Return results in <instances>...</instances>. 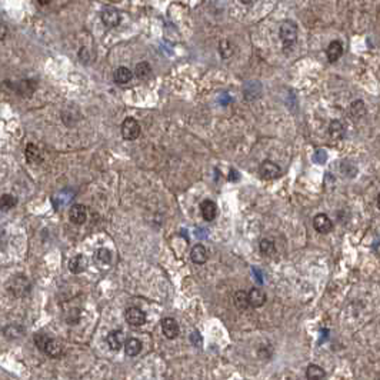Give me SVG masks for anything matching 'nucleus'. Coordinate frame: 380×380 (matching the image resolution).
<instances>
[{
    "mask_svg": "<svg viewBox=\"0 0 380 380\" xmlns=\"http://www.w3.org/2000/svg\"><path fill=\"white\" fill-rule=\"evenodd\" d=\"M95 259H96L99 263H102V265H110V263H112V252H110L109 249L102 247V249H99V250L96 252Z\"/></svg>",
    "mask_w": 380,
    "mask_h": 380,
    "instance_id": "c756f323",
    "label": "nucleus"
},
{
    "mask_svg": "<svg viewBox=\"0 0 380 380\" xmlns=\"http://www.w3.org/2000/svg\"><path fill=\"white\" fill-rule=\"evenodd\" d=\"M233 52H234V47H233V43L229 42V40H222L219 43V53L223 59H229L232 57Z\"/></svg>",
    "mask_w": 380,
    "mask_h": 380,
    "instance_id": "c85d7f7f",
    "label": "nucleus"
},
{
    "mask_svg": "<svg viewBox=\"0 0 380 380\" xmlns=\"http://www.w3.org/2000/svg\"><path fill=\"white\" fill-rule=\"evenodd\" d=\"M7 35H9V29H7V26H6L4 23H0V42L4 40V39L7 38Z\"/></svg>",
    "mask_w": 380,
    "mask_h": 380,
    "instance_id": "473e14b6",
    "label": "nucleus"
},
{
    "mask_svg": "<svg viewBox=\"0 0 380 380\" xmlns=\"http://www.w3.org/2000/svg\"><path fill=\"white\" fill-rule=\"evenodd\" d=\"M200 211H202V216L206 222H211L214 220V217L217 216V206L213 200H203L202 205H200Z\"/></svg>",
    "mask_w": 380,
    "mask_h": 380,
    "instance_id": "2eb2a0df",
    "label": "nucleus"
},
{
    "mask_svg": "<svg viewBox=\"0 0 380 380\" xmlns=\"http://www.w3.org/2000/svg\"><path fill=\"white\" fill-rule=\"evenodd\" d=\"M100 19H102V23L105 24L106 27H117L122 21V16H120L117 9L107 6L102 10Z\"/></svg>",
    "mask_w": 380,
    "mask_h": 380,
    "instance_id": "20e7f679",
    "label": "nucleus"
},
{
    "mask_svg": "<svg viewBox=\"0 0 380 380\" xmlns=\"http://www.w3.org/2000/svg\"><path fill=\"white\" fill-rule=\"evenodd\" d=\"M364 113H366V107H364L363 100H355L349 107V116L355 122H358L359 119H361Z\"/></svg>",
    "mask_w": 380,
    "mask_h": 380,
    "instance_id": "412c9836",
    "label": "nucleus"
},
{
    "mask_svg": "<svg viewBox=\"0 0 380 380\" xmlns=\"http://www.w3.org/2000/svg\"><path fill=\"white\" fill-rule=\"evenodd\" d=\"M15 92L19 95V96H24V97H29L33 95V92L36 90V82L33 80H21L18 85L13 86Z\"/></svg>",
    "mask_w": 380,
    "mask_h": 380,
    "instance_id": "6ab92c4d",
    "label": "nucleus"
},
{
    "mask_svg": "<svg viewBox=\"0 0 380 380\" xmlns=\"http://www.w3.org/2000/svg\"><path fill=\"white\" fill-rule=\"evenodd\" d=\"M346 133L344 125L340 120H332L329 125V134L332 139H342Z\"/></svg>",
    "mask_w": 380,
    "mask_h": 380,
    "instance_id": "5701e85b",
    "label": "nucleus"
},
{
    "mask_svg": "<svg viewBox=\"0 0 380 380\" xmlns=\"http://www.w3.org/2000/svg\"><path fill=\"white\" fill-rule=\"evenodd\" d=\"M190 257H191V262L196 263V265H203L206 263L208 257H209V253H208V249L202 245V243H197L191 247V252H190Z\"/></svg>",
    "mask_w": 380,
    "mask_h": 380,
    "instance_id": "ddd939ff",
    "label": "nucleus"
},
{
    "mask_svg": "<svg viewBox=\"0 0 380 380\" xmlns=\"http://www.w3.org/2000/svg\"><path fill=\"white\" fill-rule=\"evenodd\" d=\"M123 347H125V352H126L127 356L133 358V356H137L142 352V342L139 339L130 338L125 342Z\"/></svg>",
    "mask_w": 380,
    "mask_h": 380,
    "instance_id": "aec40b11",
    "label": "nucleus"
},
{
    "mask_svg": "<svg viewBox=\"0 0 380 380\" xmlns=\"http://www.w3.org/2000/svg\"><path fill=\"white\" fill-rule=\"evenodd\" d=\"M313 226L316 229V232L326 234V233L332 232L333 229V222L330 220V217L324 213H319L313 217Z\"/></svg>",
    "mask_w": 380,
    "mask_h": 380,
    "instance_id": "6e6552de",
    "label": "nucleus"
},
{
    "mask_svg": "<svg viewBox=\"0 0 380 380\" xmlns=\"http://www.w3.org/2000/svg\"><path fill=\"white\" fill-rule=\"evenodd\" d=\"M120 130L125 140H136L140 136V125L134 117H126L122 123Z\"/></svg>",
    "mask_w": 380,
    "mask_h": 380,
    "instance_id": "7ed1b4c3",
    "label": "nucleus"
},
{
    "mask_svg": "<svg viewBox=\"0 0 380 380\" xmlns=\"http://www.w3.org/2000/svg\"><path fill=\"white\" fill-rule=\"evenodd\" d=\"M247 299H249V306H252V307H262L266 303V293L262 289L254 287L247 293Z\"/></svg>",
    "mask_w": 380,
    "mask_h": 380,
    "instance_id": "f3484780",
    "label": "nucleus"
},
{
    "mask_svg": "<svg viewBox=\"0 0 380 380\" xmlns=\"http://www.w3.org/2000/svg\"><path fill=\"white\" fill-rule=\"evenodd\" d=\"M239 179H240V174H239V171H237V170H234V169L230 170V173H229V180L236 182V180H239Z\"/></svg>",
    "mask_w": 380,
    "mask_h": 380,
    "instance_id": "72a5a7b5",
    "label": "nucleus"
},
{
    "mask_svg": "<svg viewBox=\"0 0 380 380\" xmlns=\"http://www.w3.org/2000/svg\"><path fill=\"white\" fill-rule=\"evenodd\" d=\"M259 174L265 180H275L282 174V170L276 163L270 162V160H266L259 166Z\"/></svg>",
    "mask_w": 380,
    "mask_h": 380,
    "instance_id": "39448f33",
    "label": "nucleus"
},
{
    "mask_svg": "<svg viewBox=\"0 0 380 380\" xmlns=\"http://www.w3.org/2000/svg\"><path fill=\"white\" fill-rule=\"evenodd\" d=\"M315 159H316L317 163L323 165V163H326L327 154H326V152H324V150H317L316 154H315Z\"/></svg>",
    "mask_w": 380,
    "mask_h": 380,
    "instance_id": "2f4dec72",
    "label": "nucleus"
},
{
    "mask_svg": "<svg viewBox=\"0 0 380 380\" xmlns=\"http://www.w3.org/2000/svg\"><path fill=\"white\" fill-rule=\"evenodd\" d=\"M297 30H299L297 24L293 20H285L280 24L279 36H280V40L283 42V46H285L286 52L289 49L290 50L293 49L296 40H297Z\"/></svg>",
    "mask_w": 380,
    "mask_h": 380,
    "instance_id": "f257e3e1",
    "label": "nucleus"
},
{
    "mask_svg": "<svg viewBox=\"0 0 380 380\" xmlns=\"http://www.w3.org/2000/svg\"><path fill=\"white\" fill-rule=\"evenodd\" d=\"M47 335H44V333H36L35 335V338H33V340H35V344H36V347L42 352L43 350V347H44V343H46V340H47Z\"/></svg>",
    "mask_w": 380,
    "mask_h": 380,
    "instance_id": "7c9ffc66",
    "label": "nucleus"
},
{
    "mask_svg": "<svg viewBox=\"0 0 380 380\" xmlns=\"http://www.w3.org/2000/svg\"><path fill=\"white\" fill-rule=\"evenodd\" d=\"M106 342H107V346H109L112 350L117 352V350H120V349L125 346L126 336H125V333H123L122 330H113V332H110V333L107 335Z\"/></svg>",
    "mask_w": 380,
    "mask_h": 380,
    "instance_id": "9d476101",
    "label": "nucleus"
},
{
    "mask_svg": "<svg viewBox=\"0 0 380 380\" xmlns=\"http://www.w3.org/2000/svg\"><path fill=\"white\" fill-rule=\"evenodd\" d=\"M306 378L307 380H323L324 379V370L317 364H310L306 370Z\"/></svg>",
    "mask_w": 380,
    "mask_h": 380,
    "instance_id": "393cba45",
    "label": "nucleus"
},
{
    "mask_svg": "<svg viewBox=\"0 0 380 380\" xmlns=\"http://www.w3.org/2000/svg\"><path fill=\"white\" fill-rule=\"evenodd\" d=\"M162 332L165 335V338L168 339H176L180 333V327L177 324V322L173 317H165L162 320Z\"/></svg>",
    "mask_w": 380,
    "mask_h": 380,
    "instance_id": "1a4fd4ad",
    "label": "nucleus"
},
{
    "mask_svg": "<svg viewBox=\"0 0 380 380\" xmlns=\"http://www.w3.org/2000/svg\"><path fill=\"white\" fill-rule=\"evenodd\" d=\"M24 154H26V160H27V163H30V165L40 163V162L43 160L42 152H40V149L38 148L35 143H29V145L26 146Z\"/></svg>",
    "mask_w": 380,
    "mask_h": 380,
    "instance_id": "a211bd4d",
    "label": "nucleus"
},
{
    "mask_svg": "<svg viewBox=\"0 0 380 380\" xmlns=\"http://www.w3.org/2000/svg\"><path fill=\"white\" fill-rule=\"evenodd\" d=\"M134 75L139 79H148L149 76L152 75V66L148 62H140L136 64L134 67Z\"/></svg>",
    "mask_w": 380,
    "mask_h": 380,
    "instance_id": "a878e982",
    "label": "nucleus"
},
{
    "mask_svg": "<svg viewBox=\"0 0 380 380\" xmlns=\"http://www.w3.org/2000/svg\"><path fill=\"white\" fill-rule=\"evenodd\" d=\"M87 269V259L83 254H76L69 260V270L75 275H79Z\"/></svg>",
    "mask_w": 380,
    "mask_h": 380,
    "instance_id": "f8f14e48",
    "label": "nucleus"
},
{
    "mask_svg": "<svg viewBox=\"0 0 380 380\" xmlns=\"http://www.w3.org/2000/svg\"><path fill=\"white\" fill-rule=\"evenodd\" d=\"M233 302H234V306L239 309V310H246L249 307V299H247V292H243V290H239L234 293V297H233Z\"/></svg>",
    "mask_w": 380,
    "mask_h": 380,
    "instance_id": "b1692460",
    "label": "nucleus"
},
{
    "mask_svg": "<svg viewBox=\"0 0 380 380\" xmlns=\"http://www.w3.org/2000/svg\"><path fill=\"white\" fill-rule=\"evenodd\" d=\"M113 79L117 85H127L133 79V73L126 66H119L113 73Z\"/></svg>",
    "mask_w": 380,
    "mask_h": 380,
    "instance_id": "dca6fc26",
    "label": "nucleus"
},
{
    "mask_svg": "<svg viewBox=\"0 0 380 380\" xmlns=\"http://www.w3.org/2000/svg\"><path fill=\"white\" fill-rule=\"evenodd\" d=\"M259 247H260L262 254H265V256H272V254H275L276 252L275 242L270 240V239H262Z\"/></svg>",
    "mask_w": 380,
    "mask_h": 380,
    "instance_id": "bb28decb",
    "label": "nucleus"
},
{
    "mask_svg": "<svg viewBox=\"0 0 380 380\" xmlns=\"http://www.w3.org/2000/svg\"><path fill=\"white\" fill-rule=\"evenodd\" d=\"M343 55V44L339 40H333V42L329 43L327 49H326V56H327V60L330 63H335L338 62L339 59L342 57Z\"/></svg>",
    "mask_w": 380,
    "mask_h": 380,
    "instance_id": "4468645a",
    "label": "nucleus"
},
{
    "mask_svg": "<svg viewBox=\"0 0 380 380\" xmlns=\"http://www.w3.org/2000/svg\"><path fill=\"white\" fill-rule=\"evenodd\" d=\"M18 205V197L15 194L6 193L3 196H0V210L7 211L10 209H13Z\"/></svg>",
    "mask_w": 380,
    "mask_h": 380,
    "instance_id": "4be33fe9",
    "label": "nucleus"
},
{
    "mask_svg": "<svg viewBox=\"0 0 380 380\" xmlns=\"http://www.w3.org/2000/svg\"><path fill=\"white\" fill-rule=\"evenodd\" d=\"M42 353L47 355L52 359H57V358H60L63 355V346H62L60 342H57L56 339L49 336L47 340H46V343H44Z\"/></svg>",
    "mask_w": 380,
    "mask_h": 380,
    "instance_id": "0eeeda50",
    "label": "nucleus"
},
{
    "mask_svg": "<svg viewBox=\"0 0 380 380\" xmlns=\"http://www.w3.org/2000/svg\"><path fill=\"white\" fill-rule=\"evenodd\" d=\"M125 317L127 323L134 327H139L146 323V313L139 307H129L125 312Z\"/></svg>",
    "mask_w": 380,
    "mask_h": 380,
    "instance_id": "423d86ee",
    "label": "nucleus"
},
{
    "mask_svg": "<svg viewBox=\"0 0 380 380\" xmlns=\"http://www.w3.org/2000/svg\"><path fill=\"white\" fill-rule=\"evenodd\" d=\"M69 219L75 225H83L87 220V209L83 205H73L69 209Z\"/></svg>",
    "mask_w": 380,
    "mask_h": 380,
    "instance_id": "9b49d317",
    "label": "nucleus"
},
{
    "mask_svg": "<svg viewBox=\"0 0 380 380\" xmlns=\"http://www.w3.org/2000/svg\"><path fill=\"white\" fill-rule=\"evenodd\" d=\"M6 287H7L9 295H12L16 299H20V297H24L30 292L32 285H30V282H29V279L26 276L18 275L9 280Z\"/></svg>",
    "mask_w": 380,
    "mask_h": 380,
    "instance_id": "f03ea898",
    "label": "nucleus"
},
{
    "mask_svg": "<svg viewBox=\"0 0 380 380\" xmlns=\"http://www.w3.org/2000/svg\"><path fill=\"white\" fill-rule=\"evenodd\" d=\"M24 335V329L19 324H10L4 329V336L7 339H18Z\"/></svg>",
    "mask_w": 380,
    "mask_h": 380,
    "instance_id": "cd10ccee",
    "label": "nucleus"
}]
</instances>
